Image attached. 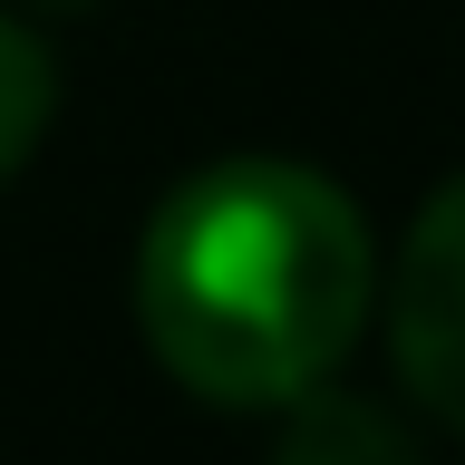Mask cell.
<instances>
[{
	"mask_svg": "<svg viewBox=\"0 0 465 465\" xmlns=\"http://www.w3.org/2000/svg\"><path fill=\"white\" fill-rule=\"evenodd\" d=\"M378 301L359 203L320 165L223 155L155 203L136 242V320L203 407H291L340 369Z\"/></svg>",
	"mask_w": 465,
	"mask_h": 465,
	"instance_id": "cell-1",
	"label": "cell"
},
{
	"mask_svg": "<svg viewBox=\"0 0 465 465\" xmlns=\"http://www.w3.org/2000/svg\"><path fill=\"white\" fill-rule=\"evenodd\" d=\"M388 349L407 398L465 427V174L436 184V203L407 223L398 282H388Z\"/></svg>",
	"mask_w": 465,
	"mask_h": 465,
	"instance_id": "cell-2",
	"label": "cell"
},
{
	"mask_svg": "<svg viewBox=\"0 0 465 465\" xmlns=\"http://www.w3.org/2000/svg\"><path fill=\"white\" fill-rule=\"evenodd\" d=\"M272 465H427L417 436L369 398H340V388H301L282 417V456Z\"/></svg>",
	"mask_w": 465,
	"mask_h": 465,
	"instance_id": "cell-3",
	"label": "cell"
},
{
	"mask_svg": "<svg viewBox=\"0 0 465 465\" xmlns=\"http://www.w3.org/2000/svg\"><path fill=\"white\" fill-rule=\"evenodd\" d=\"M49 107H58V68H49V49H39L20 20H0V184L29 165V145L49 136Z\"/></svg>",
	"mask_w": 465,
	"mask_h": 465,
	"instance_id": "cell-4",
	"label": "cell"
},
{
	"mask_svg": "<svg viewBox=\"0 0 465 465\" xmlns=\"http://www.w3.org/2000/svg\"><path fill=\"white\" fill-rule=\"evenodd\" d=\"M49 10H78V0H49Z\"/></svg>",
	"mask_w": 465,
	"mask_h": 465,
	"instance_id": "cell-5",
	"label": "cell"
}]
</instances>
